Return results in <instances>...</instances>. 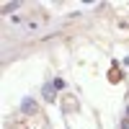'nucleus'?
Instances as JSON below:
<instances>
[{"instance_id": "20e7f679", "label": "nucleus", "mask_w": 129, "mask_h": 129, "mask_svg": "<svg viewBox=\"0 0 129 129\" xmlns=\"http://www.w3.org/2000/svg\"><path fill=\"white\" fill-rule=\"evenodd\" d=\"M52 85H54V90H62V88H64V80H62V78H57Z\"/></svg>"}, {"instance_id": "39448f33", "label": "nucleus", "mask_w": 129, "mask_h": 129, "mask_svg": "<svg viewBox=\"0 0 129 129\" xmlns=\"http://www.w3.org/2000/svg\"><path fill=\"white\" fill-rule=\"evenodd\" d=\"M121 129H129V119H124V121H121Z\"/></svg>"}, {"instance_id": "423d86ee", "label": "nucleus", "mask_w": 129, "mask_h": 129, "mask_svg": "<svg viewBox=\"0 0 129 129\" xmlns=\"http://www.w3.org/2000/svg\"><path fill=\"white\" fill-rule=\"evenodd\" d=\"M126 119H129V106H126Z\"/></svg>"}, {"instance_id": "7ed1b4c3", "label": "nucleus", "mask_w": 129, "mask_h": 129, "mask_svg": "<svg viewBox=\"0 0 129 129\" xmlns=\"http://www.w3.org/2000/svg\"><path fill=\"white\" fill-rule=\"evenodd\" d=\"M16 8H18V3H10V5H3V13H13Z\"/></svg>"}, {"instance_id": "f257e3e1", "label": "nucleus", "mask_w": 129, "mask_h": 129, "mask_svg": "<svg viewBox=\"0 0 129 129\" xmlns=\"http://www.w3.org/2000/svg\"><path fill=\"white\" fill-rule=\"evenodd\" d=\"M41 93H44V98H47V101H54V85H49V83H47L44 88H41Z\"/></svg>"}, {"instance_id": "f03ea898", "label": "nucleus", "mask_w": 129, "mask_h": 129, "mask_svg": "<svg viewBox=\"0 0 129 129\" xmlns=\"http://www.w3.org/2000/svg\"><path fill=\"white\" fill-rule=\"evenodd\" d=\"M21 109H23V111H34V98H23V103H21Z\"/></svg>"}]
</instances>
